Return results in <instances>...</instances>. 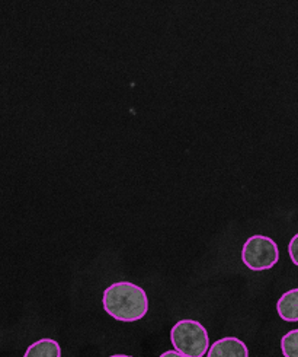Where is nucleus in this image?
I'll list each match as a JSON object with an SVG mask.
<instances>
[{"label":"nucleus","mask_w":298,"mask_h":357,"mask_svg":"<svg viewBox=\"0 0 298 357\" xmlns=\"http://www.w3.org/2000/svg\"><path fill=\"white\" fill-rule=\"evenodd\" d=\"M102 303L107 314L121 322H136L148 311L147 294L130 282H118L107 287Z\"/></svg>","instance_id":"obj_1"},{"label":"nucleus","mask_w":298,"mask_h":357,"mask_svg":"<svg viewBox=\"0 0 298 357\" xmlns=\"http://www.w3.org/2000/svg\"><path fill=\"white\" fill-rule=\"evenodd\" d=\"M24 357H61V347L53 338H41L26 349Z\"/></svg>","instance_id":"obj_6"},{"label":"nucleus","mask_w":298,"mask_h":357,"mask_svg":"<svg viewBox=\"0 0 298 357\" xmlns=\"http://www.w3.org/2000/svg\"><path fill=\"white\" fill-rule=\"evenodd\" d=\"M288 254L291 261L298 267V234L292 236V239L290 241V245H288Z\"/></svg>","instance_id":"obj_8"},{"label":"nucleus","mask_w":298,"mask_h":357,"mask_svg":"<svg viewBox=\"0 0 298 357\" xmlns=\"http://www.w3.org/2000/svg\"><path fill=\"white\" fill-rule=\"evenodd\" d=\"M109 357H132V356H127V354H113V356H109Z\"/></svg>","instance_id":"obj_10"},{"label":"nucleus","mask_w":298,"mask_h":357,"mask_svg":"<svg viewBox=\"0 0 298 357\" xmlns=\"http://www.w3.org/2000/svg\"><path fill=\"white\" fill-rule=\"evenodd\" d=\"M207 357H249V350L240 338L224 337L210 347Z\"/></svg>","instance_id":"obj_4"},{"label":"nucleus","mask_w":298,"mask_h":357,"mask_svg":"<svg viewBox=\"0 0 298 357\" xmlns=\"http://www.w3.org/2000/svg\"><path fill=\"white\" fill-rule=\"evenodd\" d=\"M242 259L243 264L253 271L269 270L279 259L276 242L265 235L251 236L243 245Z\"/></svg>","instance_id":"obj_3"},{"label":"nucleus","mask_w":298,"mask_h":357,"mask_svg":"<svg viewBox=\"0 0 298 357\" xmlns=\"http://www.w3.org/2000/svg\"><path fill=\"white\" fill-rule=\"evenodd\" d=\"M160 357H185V356L178 353L176 350H168V351H164Z\"/></svg>","instance_id":"obj_9"},{"label":"nucleus","mask_w":298,"mask_h":357,"mask_svg":"<svg viewBox=\"0 0 298 357\" xmlns=\"http://www.w3.org/2000/svg\"><path fill=\"white\" fill-rule=\"evenodd\" d=\"M281 350L284 357H298V328L291 330L281 338Z\"/></svg>","instance_id":"obj_7"},{"label":"nucleus","mask_w":298,"mask_h":357,"mask_svg":"<svg viewBox=\"0 0 298 357\" xmlns=\"http://www.w3.org/2000/svg\"><path fill=\"white\" fill-rule=\"evenodd\" d=\"M171 342L185 357H204L211 347L207 328L194 319L178 321L171 330Z\"/></svg>","instance_id":"obj_2"},{"label":"nucleus","mask_w":298,"mask_h":357,"mask_svg":"<svg viewBox=\"0 0 298 357\" xmlns=\"http://www.w3.org/2000/svg\"><path fill=\"white\" fill-rule=\"evenodd\" d=\"M276 311L281 319L287 322H298V287L291 289L279 298Z\"/></svg>","instance_id":"obj_5"}]
</instances>
